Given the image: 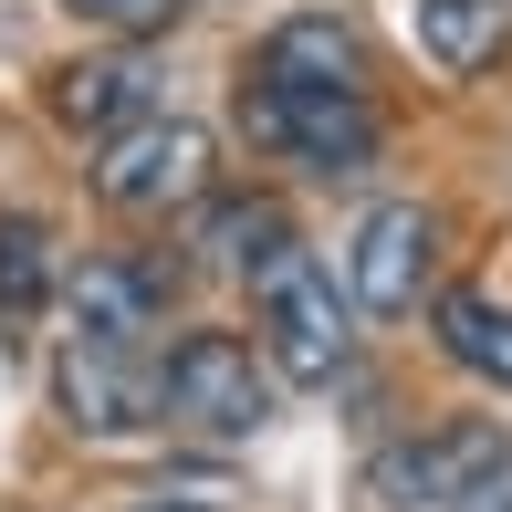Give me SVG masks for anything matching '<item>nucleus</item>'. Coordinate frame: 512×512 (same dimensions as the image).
Wrapping results in <instances>:
<instances>
[{"mask_svg": "<svg viewBox=\"0 0 512 512\" xmlns=\"http://www.w3.org/2000/svg\"><path fill=\"white\" fill-rule=\"evenodd\" d=\"M63 304H74V335L147 345L157 314H168V262H84V272H63Z\"/></svg>", "mask_w": 512, "mask_h": 512, "instance_id": "obj_8", "label": "nucleus"}, {"mask_svg": "<svg viewBox=\"0 0 512 512\" xmlns=\"http://www.w3.org/2000/svg\"><path fill=\"white\" fill-rule=\"evenodd\" d=\"M157 408L199 439H251L272 418V366L241 335H178V356L157 366Z\"/></svg>", "mask_w": 512, "mask_h": 512, "instance_id": "obj_4", "label": "nucleus"}, {"mask_svg": "<svg viewBox=\"0 0 512 512\" xmlns=\"http://www.w3.org/2000/svg\"><path fill=\"white\" fill-rule=\"evenodd\" d=\"M53 115L63 126H84V136H115V126H136V115H157L147 105V63H74V74L53 84Z\"/></svg>", "mask_w": 512, "mask_h": 512, "instance_id": "obj_13", "label": "nucleus"}, {"mask_svg": "<svg viewBox=\"0 0 512 512\" xmlns=\"http://www.w3.org/2000/svg\"><path fill=\"white\" fill-rule=\"evenodd\" d=\"M63 11H74V21H95V32H168V21L178 11H189V0H63Z\"/></svg>", "mask_w": 512, "mask_h": 512, "instance_id": "obj_15", "label": "nucleus"}, {"mask_svg": "<svg viewBox=\"0 0 512 512\" xmlns=\"http://www.w3.org/2000/svg\"><path fill=\"white\" fill-rule=\"evenodd\" d=\"M209 168H220V147H209V126H189V115H136V126L95 136V199L126 209V220L199 209Z\"/></svg>", "mask_w": 512, "mask_h": 512, "instance_id": "obj_1", "label": "nucleus"}, {"mask_svg": "<svg viewBox=\"0 0 512 512\" xmlns=\"http://www.w3.org/2000/svg\"><path fill=\"white\" fill-rule=\"evenodd\" d=\"M147 512H220V502H147Z\"/></svg>", "mask_w": 512, "mask_h": 512, "instance_id": "obj_17", "label": "nucleus"}, {"mask_svg": "<svg viewBox=\"0 0 512 512\" xmlns=\"http://www.w3.org/2000/svg\"><path fill=\"white\" fill-rule=\"evenodd\" d=\"M251 136L262 147H283L293 168L314 178H356L366 157H377V105H366V84H262L251 74Z\"/></svg>", "mask_w": 512, "mask_h": 512, "instance_id": "obj_3", "label": "nucleus"}, {"mask_svg": "<svg viewBox=\"0 0 512 512\" xmlns=\"http://www.w3.org/2000/svg\"><path fill=\"white\" fill-rule=\"evenodd\" d=\"M345 356H356V304L335 293L324 262L283 251V262L262 272V366L283 387H335Z\"/></svg>", "mask_w": 512, "mask_h": 512, "instance_id": "obj_2", "label": "nucleus"}, {"mask_svg": "<svg viewBox=\"0 0 512 512\" xmlns=\"http://www.w3.org/2000/svg\"><path fill=\"white\" fill-rule=\"evenodd\" d=\"M199 251L220 272H272L293 251V220L283 199H199Z\"/></svg>", "mask_w": 512, "mask_h": 512, "instance_id": "obj_11", "label": "nucleus"}, {"mask_svg": "<svg viewBox=\"0 0 512 512\" xmlns=\"http://www.w3.org/2000/svg\"><path fill=\"white\" fill-rule=\"evenodd\" d=\"M450 512H512V439H502V460H492V471H481V481H471V492H460Z\"/></svg>", "mask_w": 512, "mask_h": 512, "instance_id": "obj_16", "label": "nucleus"}, {"mask_svg": "<svg viewBox=\"0 0 512 512\" xmlns=\"http://www.w3.org/2000/svg\"><path fill=\"white\" fill-rule=\"evenodd\" d=\"M251 74L262 84H366V42L345 32L335 11H293V21H272Z\"/></svg>", "mask_w": 512, "mask_h": 512, "instance_id": "obj_9", "label": "nucleus"}, {"mask_svg": "<svg viewBox=\"0 0 512 512\" xmlns=\"http://www.w3.org/2000/svg\"><path fill=\"white\" fill-rule=\"evenodd\" d=\"M418 53H429L439 74L502 63V0H418Z\"/></svg>", "mask_w": 512, "mask_h": 512, "instance_id": "obj_14", "label": "nucleus"}, {"mask_svg": "<svg viewBox=\"0 0 512 512\" xmlns=\"http://www.w3.org/2000/svg\"><path fill=\"white\" fill-rule=\"evenodd\" d=\"M53 293H63V262H53V230H42L32 209H11V220H0V335H32Z\"/></svg>", "mask_w": 512, "mask_h": 512, "instance_id": "obj_10", "label": "nucleus"}, {"mask_svg": "<svg viewBox=\"0 0 512 512\" xmlns=\"http://www.w3.org/2000/svg\"><path fill=\"white\" fill-rule=\"evenodd\" d=\"M492 460H502V429H492V418L418 429V439H398V450L377 460V502H387V512H450Z\"/></svg>", "mask_w": 512, "mask_h": 512, "instance_id": "obj_6", "label": "nucleus"}, {"mask_svg": "<svg viewBox=\"0 0 512 512\" xmlns=\"http://www.w3.org/2000/svg\"><path fill=\"white\" fill-rule=\"evenodd\" d=\"M439 262V220L418 199H377L345 241V304L356 314H418V283Z\"/></svg>", "mask_w": 512, "mask_h": 512, "instance_id": "obj_5", "label": "nucleus"}, {"mask_svg": "<svg viewBox=\"0 0 512 512\" xmlns=\"http://www.w3.org/2000/svg\"><path fill=\"white\" fill-rule=\"evenodd\" d=\"M439 356L481 387H512V304L492 293H439Z\"/></svg>", "mask_w": 512, "mask_h": 512, "instance_id": "obj_12", "label": "nucleus"}, {"mask_svg": "<svg viewBox=\"0 0 512 512\" xmlns=\"http://www.w3.org/2000/svg\"><path fill=\"white\" fill-rule=\"evenodd\" d=\"M53 387H63V418H74L84 439H126V429H147V418H157V366H147V345H95V335H74Z\"/></svg>", "mask_w": 512, "mask_h": 512, "instance_id": "obj_7", "label": "nucleus"}]
</instances>
